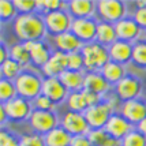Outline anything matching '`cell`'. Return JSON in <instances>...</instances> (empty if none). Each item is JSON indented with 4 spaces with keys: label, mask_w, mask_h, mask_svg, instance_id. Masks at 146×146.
Listing matches in <instances>:
<instances>
[{
    "label": "cell",
    "mask_w": 146,
    "mask_h": 146,
    "mask_svg": "<svg viewBox=\"0 0 146 146\" xmlns=\"http://www.w3.org/2000/svg\"><path fill=\"white\" fill-rule=\"evenodd\" d=\"M10 57L13 60H15L17 63H19L22 67H25V68L32 63L30 53L27 51L25 42H15L14 45H11L10 46Z\"/></svg>",
    "instance_id": "cell-26"
},
{
    "label": "cell",
    "mask_w": 146,
    "mask_h": 146,
    "mask_svg": "<svg viewBox=\"0 0 146 146\" xmlns=\"http://www.w3.org/2000/svg\"><path fill=\"white\" fill-rule=\"evenodd\" d=\"M66 105H67V111L79 112V113H83L89 108L86 98L83 96V92H72V93H70L67 100H66Z\"/></svg>",
    "instance_id": "cell-28"
},
{
    "label": "cell",
    "mask_w": 146,
    "mask_h": 146,
    "mask_svg": "<svg viewBox=\"0 0 146 146\" xmlns=\"http://www.w3.org/2000/svg\"><path fill=\"white\" fill-rule=\"evenodd\" d=\"M67 11L74 19L78 18H96L97 1L94 0H68Z\"/></svg>",
    "instance_id": "cell-18"
},
{
    "label": "cell",
    "mask_w": 146,
    "mask_h": 146,
    "mask_svg": "<svg viewBox=\"0 0 146 146\" xmlns=\"http://www.w3.org/2000/svg\"><path fill=\"white\" fill-rule=\"evenodd\" d=\"M0 107L6 111L8 121H26L32 116L33 111V102L26 100L23 97H15L10 101L0 104Z\"/></svg>",
    "instance_id": "cell-7"
},
{
    "label": "cell",
    "mask_w": 146,
    "mask_h": 146,
    "mask_svg": "<svg viewBox=\"0 0 146 146\" xmlns=\"http://www.w3.org/2000/svg\"><path fill=\"white\" fill-rule=\"evenodd\" d=\"M44 141L46 146H71L72 137L62 126H59L44 135Z\"/></svg>",
    "instance_id": "cell-25"
},
{
    "label": "cell",
    "mask_w": 146,
    "mask_h": 146,
    "mask_svg": "<svg viewBox=\"0 0 146 146\" xmlns=\"http://www.w3.org/2000/svg\"><path fill=\"white\" fill-rule=\"evenodd\" d=\"M100 72H101L102 76H104L112 86H115L117 82H120L121 79L127 75L124 64L116 63V62H112V60L105 64L104 68H102Z\"/></svg>",
    "instance_id": "cell-24"
},
{
    "label": "cell",
    "mask_w": 146,
    "mask_h": 146,
    "mask_svg": "<svg viewBox=\"0 0 146 146\" xmlns=\"http://www.w3.org/2000/svg\"><path fill=\"white\" fill-rule=\"evenodd\" d=\"M13 30L19 42L42 41L48 36L44 17L37 13L18 15L17 19L13 22Z\"/></svg>",
    "instance_id": "cell-1"
},
{
    "label": "cell",
    "mask_w": 146,
    "mask_h": 146,
    "mask_svg": "<svg viewBox=\"0 0 146 146\" xmlns=\"http://www.w3.org/2000/svg\"><path fill=\"white\" fill-rule=\"evenodd\" d=\"M25 70V67H22L19 63L13 60L11 57L7 59L6 62L0 63V72H1V78L4 79H10V81H15L22 71Z\"/></svg>",
    "instance_id": "cell-27"
},
{
    "label": "cell",
    "mask_w": 146,
    "mask_h": 146,
    "mask_svg": "<svg viewBox=\"0 0 146 146\" xmlns=\"http://www.w3.org/2000/svg\"><path fill=\"white\" fill-rule=\"evenodd\" d=\"M71 146H93V145L89 141L88 135H78V137H72Z\"/></svg>",
    "instance_id": "cell-41"
},
{
    "label": "cell",
    "mask_w": 146,
    "mask_h": 146,
    "mask_svg": "<svg viewBox=\"0 0 146 146\" xmlns=\"http://www.w3.org/2000/svg\"><path fill=\"white\" fill-rule=\"evenodd\" d=\"M45 22V27L49 37H55L62 33L71 32V26L74 18L70 15L67 10H57L42 15Z\"/></svg>",
    "instance_id": "cell-6"
},
{
    "label": "cell",
    "mask_w": 146,
    "mask_h": 146,
    "mask_svg": "<svg viewBox=\"0 0 146 146\" xmlns=\"http://www.w3.org/2000/svg\"><path fill=\"white\" fill-rule=\"evenodd\" d=\"M127 4L121 0H98L97 1V21L109 23H117L119 21L127 18Z\"/></svg>",
    "instance_id": "cell-4"
},
{
    "label": "cell",
    "mask_w": 146,
    "mask_h": 146,
    "mask_svg": "<svg viewBox=\"0 0 146 146\" xmlns=\"http://www.w3.org/2000/svg\"><path fill=\"white\" fill-rule=\"evenodd\" d=\"M113 113V107L108 101H104L101 104H98V105L90 107L83 112L90 130H101V128H104Z\"/></svg>",
    "instance_id": "cell-8"
},
{
    "label": "cell",
    "mask_w": 146,
    "mask_h": 146,
    "mask_svg": "<svg viewBox=\"0 0 146 146\" xmlns=\"http://www.w3.org/2000/svg\"><path fill=\"white\" fill-rule=\"evenodd\" d=\"M21 146H46L45 145L44 137L36 133H29V134H23L21 138Z\"/></svg>",
    "instance_id": "cell-36"
},
{
    "label": "cell",
    "mask_w": 146,
    "mask_h": 146,
    "mask_svg": "<svg viewBox=\"0 0 146 146\" xmlns=\"http://www.w3.org/2000/svg\"><path fill=\"white\" fill-rule=\"evenodd\" d=\"M27 51L30 53V59H32L33 66L38 67L40 70L48 63V60L51 59L52 52L48 48V45L44 40L42 41H29L25 42Z\"/></svg>",
    "instance_id": "cell-19"
},
{
    "label": "cell",
    "mask_w": 146,
    "mask_h": 146,
    "mask_svg": "<svg viewBox=\"0 0 146 146\" xmlns=\"http://www.w3.org/2000/svg\"><path fill=\"white\" fill-rule=\"evenodd\" d=\"M14 82H15V86L18 90V96L23 97L29 101H33L40 94H42L44 76H41L40 72H34V71L25 68Z\"/></svg>",
    "instance_id": "cell-2"
},
{
    "label": "cell",
    "mask_w": 146,
    "mask_h": 146,
    "mask_svg": "<svg viewBox=\"0 0 146 146\" xmlns=\"http://www.w3.org/2000/svg\"><path fill=\"white\" fill-rule=\"evenodd\" d=\"M83 92V96H85V98H86V102H88V107H94V105H98V104H101L104 102V97L100 94H96V93H92V92H88V90H82Z\"/></svg>",
    "instance_id": "cell-39"
},
{
    "label": "cell",
    "mask_w": 146,
    "mask_h": 146,
    "mask_svg": "<svg viewBox=\"0 0 146 146\" xmlns=\"http://www.w3.org/2000/svg\"><path fill=\"white\" fill-rule=\"evenodd\" d=\"M121 146H146V137L141 134L137 128H134L131 133L121 139Z\"/></svg>",
    "instance_id": "cell-32"
},
{
    "label": "cell",
    "mask_w": 146,
    "mask_h": 146,
    "mask_svg": "<svg viewBox=\"0 0 146 146\" xmlns=\"http://www.w3.org/2000/svg\"><path fill=\"white\" fill-rule=\"evenodd\" d=\"M32 102H33V108L38 109V111H53L55 107H56V104H53V102L44 94H40L37 98H34Z\"/></svg>",
    "instance_id": "cell-37"
},
{
    "label": "cell",
    "mask_w": 146,
    "mask_h": 146,
    "mask_svg": "<svg viewBox=\"0 0 146 146\" xmlns=\"http://www.w3.org/2000/svg\"><path fill=\"white\" fill-rule=\"evenodd\" d=\"M29 126L33 133L40 134V135H46L52 130L60 126V117L57 116L56 112L53 111H38L34 109L32 116L29 117Z\"/></svg>",
    "instance_id": "cell-5"
},
{
    "label": "cell",
    "mask_w": 146,
    "mask_h": 146,
    "mask_svg": "<svg viewBox=\"0 0 146 146\" xmlns=\"http://www.w3.org/2000/svg\"><path fill=\"white\" fill-rule=\"evenodd\" d=\"M133 49L134 44L117 40L112 45L108 46L109 57H111L112 62H116V63L120 64H127L133 60Z\"/></svg>",
    "instance_id": "cell-21"
},
{
    "label": "cell",
    "mask_w": 146,
    "mask_h": 146,
    "mask_svg": "<svg viewBox=\"0 0 146 146\" xmlns=\"http://www.w3.org/2000/svg\"><path fill=\"white\" fill-rule=\"evenodd\" d=\"M19 14L15 8L14 0H0V18L1 22H11L15 21Z\"/></svg>",
    "instance_id": "cell-30"
},
{
    "label": "cell",
    "mask_w": 146,
    "mask_h": 146,
    "mask_svg": "<svg viewBox=\"0 0 146 146\" xmlns=\"http://www.w3.org/2000/svg\"><path fill=\"white\" fill-rule=\"evenodd\" d=\"M135 128H137V130H138L141 134H143V135L146 137V117L142 121H141L139 124H137V126H135Z\"/></svg>",
    "instance_id": "cell-43"
},
{
    "label": "cell",
    "mask_w": 146,
    "mask_h": 146,
    "mask_svg": "<svg viewBox=\"0 0 146 146\" xmlns=\"http://www.w3.org/2000/svg\"><path fill=\"white\" fill-rule=\"evenodd\" d=\"M68 59V70L72 71H85V59L81 51L72 52L67 55ZM86 72V71H85Z\"/></svg>",
    "instance_id": "cell-34"
},
{
    "label": "cell",
    "mask_w": 146,
    "mask_h": 146,
    "mask_svg": "<svg viewBox=\"0 0 146 146\" xmlns=\"http://www.w3.org/2000/svg\"><path fill=\"white\" fill-rule=\"evenodd\" d=\"M131 62L141 68H146V42L143 40L134 44L133 60Z\"/></svg>",
    "instance_id": "cell-31"
},
{
    "label": "cell",
    "mask_w": 146,
    "mask_h": 146,
    "mask_svg": "<svg viewBox=\"0 0 146 146\" xmlns=\"http://www.w3.org/2000/svg\"><path fill=\"white\" fill-rule=\"evenodd\" d=\"M66 70H68L67 53L60 51H53L48 63L41 68V74L44 78H55V76H60Z\"/></svg>",
    "instance_id": "cell-15"
},
{
    "label": "cell",
    "mask_w": 146,
    "mask_h": 146,
    "mask_svg": "<svg viewBox=\"0 0 146 146\" xmlns=\"http://www.w3.org/2000/svg\"><path fill=\"white\" fill-rule=\"evenodd\" d=\"M7 59H10V48H6V45H1V51H0V63L6 62Z\"/></svg>",
    "instance_id": "cell-42"
},
{
    "label": "cell",
    "mask_w": 146,
    "mask_h": 146,
    "mask_svg": "<svg viewBox=\"0 0 146 146\" xmlns=\"http://www.w3.org/2000/svg\"><path fill=\"white\" fill-rule=\"evenodd\" d=\"M120 115L135 127L146 117V102L139 100V98L121 102Z\"/></svg>",
    "instance_id": "cell-14"
},
{
    "label": "cell",
    "mask_w": 146,
    "mask_h": 146,
    "mask_svg": "<svg viewBox=\"0 0 146 146\" xmlns=\"http://www.w3.org/2000/svg\"><path fill=\"white\" fill-rule=\"evenodd\" d=\"M133 18L142 27V30H146V6L141 7V8H135Z\"/></svg>",
    "instance_id": "cell-40"
},
{
    "label": "cell",
    "mask_w": 146,
    "mask_h": 146,
    "mask_svg": "<svg viewBox=\"0 0 146 146\" xmlns=\"http://www.w3.org/2000/svg\"><path fill=\"white\" fill-rule=\"evenodd\" d=\"M142 40L146 42V30H143V36H142Z\"/></svg>",
    "instance_id": "cell-45"
},
{
    "label": "cell",
    "mask_w": 146,
    "mask_h": 146,
    "mask_svg": "<svg viewBox=\"0 0 146 146\" xmlns=\"http://www.w3.org/2000/svg\"><path fill=\"white\" fill-rule=\"evenodd\" d=\"M15 97H18V90H17L15 82L1 78L0 79V101L1 104L10 101Z\"/></svg>",
    "instance_id": "cell-29"
},
{
    "label": "cell",
    "mask_w": 146,
    "mask_h": 146,
    "mask_svg": "<svg viewBox=\"0 0 146 146\" xmlns=\"http://www.w3.org/2000/svg\"><path fill=\"white\" fill-rule=\"evenodd\" d=\"M134 128L135 127H134L133 124H131L127 119H124L120 113H113L111 116V119L108 120L107 126L104 127V130H105L112 138L121 141L126 135H128V134L131 133Z\"/></svg>",
    "instance_id": "cell-17"
},
{
    "label": "cell",
    "mask_w": 146,
    "mask_h": 146,
    "mask_svg": "<svg viewBox=\"0 0 146 146\" xmlns=\"http://www.w3.org/2000/svg\"><path fill=\"white\" fill-rule=\"evenodd\" d=\"M14 4L19 15L37 13V0H14Z\"/></svg>",
    "instance_id": "cell-33"
},
{
    "label": "cell",
    "mask_w": 146,
    "mask_h": 146,
    "mask_svg": "<svg viewBox=\"0 0 146 146\" xmlns=\"http://www.w3.org/2000/svg\"><path fill=\"white\" fill-rule=\"evenodd\" d=\"M85 71H72V70H66L59 76V79L62 81L67 90L72 93V92H82L83 85H85Z\"/></svg>",
    "instance_id": "cell-22"
},
{
    "label": "cell",
    "mask_w": 146,
    "mask_h": 146,
    "mask_svg": "<svg viewBox=\"0 0 146 146\" xmlns=\"http://www.w3.org/2000/svg\"><path fill=\"white\" fill-rule=\"evenodd\" d=\"M52 45L55 48V51H60L64 53H72V52H78L82 49L83 42L76 37L72 32H66L62 33L59 36L51 37Z\"/></svg>",
    "instance_id": "cell-16"
},
{
    "label": "cell",
    "mask_w": 146,
    "mask_h": 146,
    "mask_svg": "<svg viewBox=\"0 0 146 146\" xmlns=\"http://www.w3.org/2000/svg\"><path fill=\"white\" fill-rule=\"evenodd\" d=\"M115 29H116L117 40L131 42V44L141 41V38L143 36L142 27L134 21L133 17H127V18L119 21L117 23H115Z\"/></svg>",
    "instance_id": "cell-11"
},
{
    "label": "cell",
    "mask_w": 146,
    "mask_h": 146,
    "mask_svg": "<svg viewBox=\"0 0 146 146\" xmlns=\"http://www.w3.org/2000/svg\"><path fill=\"white\" fill-rule=\"evenodd\" d=\"M113 86L102 76L100 71H93V72H86L85 75V85H83V90H88L96 94L104 96L109 93Z\"/></svg>",
    "instance_id": "cell-20"
},
{
    "label": "cell",
    "mask_w": 146,
    "mask_h": 146,
    "mask_svg": "<svg viewBox=\"0 0 146 146\" xmlns=\"http://www.w3.org/2000/svg\"><path fill=\"white\" fill-rule=\"evenodd\" d=\"M97 18H78L74 19L71 32L82 41L83 44H90L96 41L97 34Z\"/></svg>",
    "instance_id": "cell-12"
},
{
    "label": "cell",
    "mask_w": 146,
    "mask_h": 146,
    "mask_svg": "<svg viewBox=\"0 0 146 146\" xmlns=\"http://www.w3.org/2000/svg\"><path fill=\"white\" fill-rule=\"evenodd\" d=\"M0 146H21V141L13 133L3 128L0 133Z\"/></svg>",
    "instance_id": "cell-38"
},
{
    "label": "cell",
    "mask_w": 146,
    "mask_h": 146,
    "mask_svg": "<svg viewBox=\"0 0 146 146\" xmlns=\"http://www.w3.org/2000/svg\"><path fill=\"white\" fill-rule=\"evenodd\" d=\"M113 92L121 102L137 100L142 92V83L138 78L127 74L120 82H117L113 86Z\"/></svg>",
    "instance_id": "cell-10"
},
{
    "label": "cell",
    "mask_w": 146,
    "mask_h": 146,
    "mask_svg": "<svg viewBox=\"0 0 146 146\" xmlns=\"http://www.w3.org/2000/svg\"><path fill=\"white\" fill-rule=\"evenodd\" d=\"M6 121H8L7 113H6V111L3 109V107H0V123H1V126H4Z\"/></svg>",
    "instance_id": "cell-44"
},
{
    "label": "cell",
    "mask_w": 146,
    "mask_h": 146,
    "mask_svg": "<svg viewBox=\"0 0 146 146\" xmlns=\"http://www.w3.org/2000/svg\"><path fill=\"white\" fill-rule=\"evenodd\" d=\"M60 126L70 134L71 137L78 135H88L90 131V127L88 124V120L83 113L66 111L60 117Z\"/></svg>",
    "instance_id": "cell-9"
},
{
    "label": "cell",
    "mask_w": 146,
    "mask_h": 146,
    "mask_svg": "<svg viewBox=\"0 0 146 146\" xmlns=\"http://www.w3.org/2000/svg\"><path fill=\"white\" fill-rule=\"evenodd\" d=\"M115 41H117L115 25L113 23H109V22L98 21L97 34H96V42H98V44H101L108 48L109 45H112Z\"/></svg>",
    "instance_id": "cell-23"
},
{
    "label": "cell",
    "mask_w": 146,
    "mask_h": 146,
    "mask_svg": "<svg viewBox=\"0 0 146 146\" xmlns=\"http://www.w3.org/2000/svg\"><path fill=\"white\" fill-rule=\"evenodd\" d=\"M42 94L46 96L53 104L59 105L62 102H66L70 92L62 83V81L59 79V76H55V78H44Z\"/></svg>",
    "instance_id": "cell-13"
},
{
    "label": "cell",
    "mask_w": 146,
    "mask_h": 146,
    "mask_svg": "<svg viewBox=\"0 0 146 146\" xmlns=\"http://www.w3.org/2000/svg\"><path fill=\"white\" fill-rule=\"evenodd\" d=\"M109 137L111 135L104 128H101V130H90L89 134H88V138H89V141L92 142L93 146H105Z\"/></svg>",
    "instance_id": "cell-35"
},
{
    "label": "cell",
    "mask_w": 146,
    "mask_h": 146,
    "mask_svg": "<svg viewBox=\"0 0 146 146\" xmlns=\"http://www.w3.org/2000/svg\"><path fill=\"white\" fill-rule=\"evenodd\" d=\"M85 59V71L86 72H93V71H101L104 66L111 62L108 48L98 42H90V44H83L81 49Z\"/></svg>",
    "instance_id": "cell-3"
}]
</instances>
